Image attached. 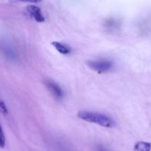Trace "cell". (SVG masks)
<instances>
[{
  "instance_id": "8992f818",
  "label": "cell",
  "mask_w": 151,
  "mask_h": 151,
  "mask_svg": "<svg viewBox=\"0 0 151 151\" xmlns=\"http://www.w3.org/2000/svg\"><path fill=\"white\" fill-rule=\"evenodd\" d=\"M151 144L145 142H139L135 145V151H150Z\"/></svg>"
},
{
  "instance_id": "30bf717a",
  "label": "cell",
  "mask_w": 151,
  "mask_h": 151,
  "mask_svg": "<svg viewBox=\"0 0 151 151\" xmlns=\"http://www.w3.org/2000/svg\"><path fill=\"white\" fill-rule=\"evenodd\" d=\"M99 151H106V149H104V148H102V149L99 148Z\"/></svg>"
},
{
  "instance_id": "ba28073f",
  "label": "cell",
  "mask_w": 151,
  "mask_h": 151,
  "mask_svg": "<svg viewBox=\"0 0 151 151\" xmlns=\"http://www.w3.org/2000/svg\"><path fill=\"white\" fill-rule=\"evenodd\" d=\"M0 110L3 113L4 115H7L8 114V110L6 108V106H5V103L2 101H0Z\"/></svg>"
},
{
  "instance_id": "52a82bcc",
  "label": "cell",
  "mask_w": 151,
  "mask_h": 151,
  "mask_svg": "<svg viewBox=\"0 0 151 151\" xmlns=\"http://www.w3.org/2000/svg\"><path fill=\"white\" fill-rule=\"evenodd\" d=\"M5 146V136L2 127L0 124V147L4 148Z\"/></svg>"
},
{
  "instance_id": "3957f363",
  "label": "cell",
  "mask_w": 151,
  "mask_h": 151,
  "mask_svg": "<svg viewBox=\"0 0 151 151\" xmlns=\"http://www.w3.org/2000/svg\"><path fill=\"white\" fill-rule=\"evenodd\" d=\"M45 84L48 91H50V93L53 95V96L55 99H62L63 98L65 94H64L63 91H62V88L59 86V84H57L53 80H46L45 82Z\"/></svg>"
},
{
  "instance_id": "5b68a950",
  "label": "cell",
  "mask_w": 151,
  "mask_h": 151,
  "mask_svg": "<svg viewBox=\"0 0 151 151\" xmlns=\"http://www.w3.org/2000/svg\"><path fill=\"white\" fill-rule=\"evenodd\" d=\"M51 44L56 48V50L62 54H68V53H70V49L68 46L65 45L62 43L58 42H53Z\"/></svg>"
},
{
  "instance_id": "6da1fadb",
  "label": "cell",
  "mask_w": 151,
  "mask_h": 151,
  "mask_svg": "<svg viewBox=\"0 0 151 151\" xmlns=\"http://www.w3.org/2000/svg\"><path fill=\"white\" fill-rule=\"evenodd\" d=\"M77 116L80 119L88 122L94 123V124H96L101 127L112 128V127H115L116 125L115 122L111 118L104 115L102 113L82 110V111H79L78 113Z\"/></svg>"
},
{
  "instance_id": "9c48e42d",
  "label": "cell",
  "mask_w": 151,
  "mask_h": 151,
  "mask_svg": "<svg viewBox=\"0 0 151 151\" xmlns=\"http://www.w3.org/2000/svg\"><path fill=\"white\" fill-rule=\"evenodd\" d=\"M21 1L26 2H31V3H37V2H41L42 0H21Z\"/></svg>"
},
{
  "instance_id": "277c9868",
  "label": "cell",
  "mask_w": 151,
  "mask_h": 151,
  "mask_svg": "<svg viewBox=\"0 0 151 151\" xmlns=\"http://www.w3.org/2000/svg\"><path fill=\"white\" fill-rule=\"evenodd\" d=\"M26 11L28 13L29 15L34 19L35 21L37 22H45V17H43L42 14L41 9L40 8H38L37 6L35 5H30V6L27 7Z\"/></svg>"
},
{
  "instance_id": "7a4b0ae2",
  "label": "cell",
  "mask_w": 151,
  "mask_h": 151,
  "mask_svg": "<svg viewBox=\"0 0 151 151\" xmlns=\"http://www.w3.org/2000/svg\"><path fill=\"white\" fill-rule=\"evenodd\" d=\"M88 68L98 73H105L113 68V62L108 60L89 61L87 62Z\"/></svg>"
}]
</instances>
